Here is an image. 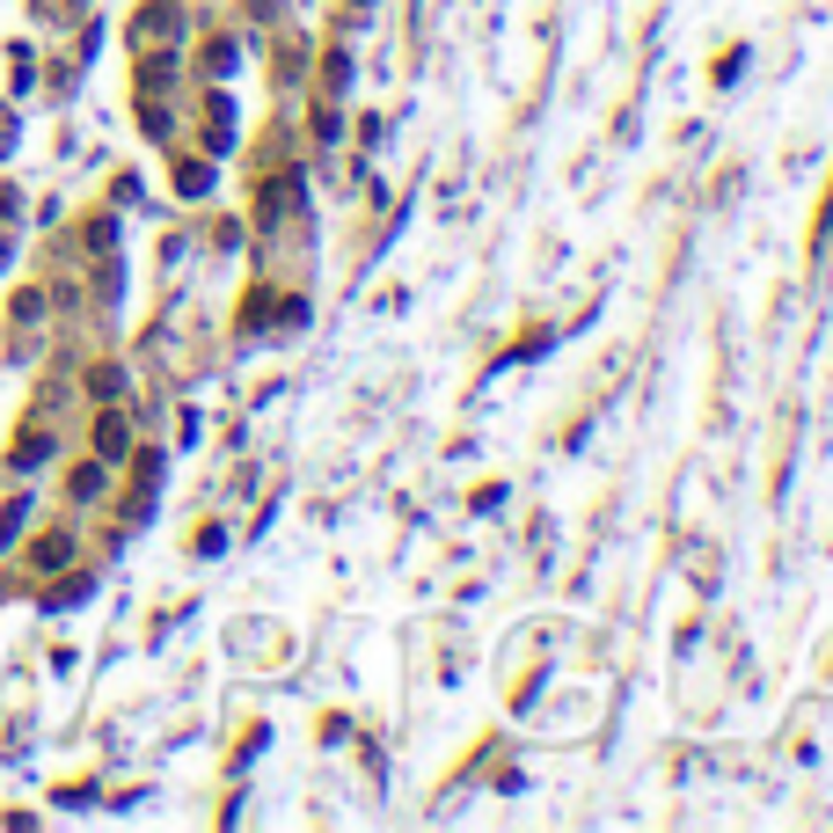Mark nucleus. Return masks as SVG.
Returning a JSON list of instances; mask_svg holds the SVG:
<instances>
[{"instance_id": "obj_1", "label": "nucleus", "mask_w": 833, "mask_h": 833, "mask_svg": "<svg viewBox=\"0 0 833 833\" xmlns=\"http://www.w3.org/2000/svg\"><path fill=\"white\" fill-rule=\"evenodd\" d=\"M96 446H103V461H118V453H124V416H103V432H96Z\"/></svg>"}, {"instance_id": "obj_2", "label": "nucleus", "mask_w": 833, "mask_h": 833, "mask_svg": "<svg viewBox=\"0 0 833 833\" xmlns=\"http://www.w3.org/2000/svg\"><path fill=\"white\" fill-rule=\"evenodd\" d=\"M67 534H52V541H37V563H44V571H59V563H67Z\"/></svg>"}]
</instances>
